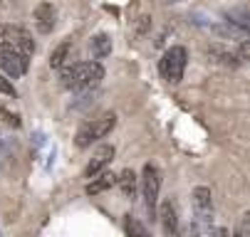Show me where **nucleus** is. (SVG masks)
Returning <instances> with one entry per match:
<instances>
[{
    "mask_svg": "<svg viewBox=\"0 0 250 237\" xmlns=\"http://www.w3.org/2000/svg\"><path fill=\"white\" fill-rule=\"evenodd\" d=\"M166 3H171V0H166Z\"/></svg>",
    "mask_w": 250,
    "mask_h": 237,
    "instance_id": "nucleus-19",
    "label": "nucleus"
},
{
    "mask_svg": "<svg viewBox=\"0 0 250 237\" xmlns=\"http://www.w3.org/2000/svg\"><path fill=\"white\" fill-rule=\"evenodd\" d=\"M89 52H92V59H106L112 55V37L106 35V32H99L89 40Z\"/></svg>",
    "mask_w": 250,
    "mask_h": 237,
    "instance_id": "nucleus-12",
    "label": "nucleus"
},
{
    "mask_svg": "<svg viewBox=\"0 0 250 237\" xmlns=\"http://www.w3.org/2000/svg\"><path fill=\"white\" fill-rule=\"evenodd\" d=\"M27 64H30V57L0 45V70H3V74H8L10 79H20L27 72Z\"/></svg>",
    "mask_w": 250,
    "mask_h": 237,
    "instance_id": "nucleus-6",
    "label": "nucleus"
},
{
    "mask_svg": "<svg viewBox=\"0 0 250 237\" xmlns=\"http://www.w3.org/2000/svg\"><path fill=\"white\" fill-rule=\"evenodd\" d=\"M112 185H117V176L114 173H109L104 168L102 173H97L94 178H89V183H87V195H99V193H104V190H109Z\"/></svg>",
    "mask_w": 250,
    "mask_h": 237,
    "instance_id": "nucleus-11",
    "label": "nucleus"
},
{
    "mask_svg": "<svg viewBox=\"0 0 250 237\" xmlns=\"http://www.w3.org/2000/svg\"><path fill=\"white\" fill-rule=\"evenodd\" d=\"M226 18H228V22L230 25H235L240 32H243V35H245V32H248V27H250V18H248V10L245 8H233V10H228L226 13Z\"/></svg>",
    "mask_w": 250,
    "mask_h": 237,
    "instance_id": "nucleus-15",
    "label": "nucleus"
},
{
    "mask_svg": "<svg viewBox=\"0 0 250 237\" xmlns=\"http://www.w3.org/2000/svg\"><path fill=\"white\" fill-rule=\"evenodd\" d=\"M156 218L161 220V227H164V235H176L178 232V213H176V205L171 200L161 202V205L156 208Z\"/></svg>",
    "mask_w": 250,
    "mask_h": 237,
    "instance_id": "nucleus-10",
    "label": "nucleus"
},
{
    "mask_svg": "<svg viewBox=\"0 0 250 237\" xmlns=\"http://www.w3.org/2000/svg\"><path fill=\"white\" fill-rule=\"evenodd\" d=\"M248 232H250V213H245V215H243L240 227H238V237H248Z\"/></svg>",
    "mask_w": 250,
    "mask_h": 237,
    "instance_id": "nucleus-18",
    "label": "nucleus"
},
{
    "mask_svg": "<svg viewBox=\"0 0 250 237\" xmlns=\"http://www.w3.org/2000/svg\"><path fill=\"white\" fill-rule=\"evenodd\" d=\"M32 22L35 27H38V32H42V35H50V32L55 30L57 25V10L52 3H40L38 8L32 10Z\"/></svg>",
    "mask_w": 250,
    "mask_h": 237,
    "instance_id": "nucleus-8",
    "label": "nucleus"
},
{
    "mask_svg": "<svg viewBox=\"0 0 250 237\" xmlns=\"http://www.w3.org/2000/svg\"><path fill=\"white\" fill-rule=\"evenodd\" d=\"M104 79V67L94 59V62H75V64H64L62 74H60V84L67 91H87L99 87V82Z\"/></svg>",
    "mask_w": 250,
    "mask_h": 237,
    "instance_id": "nucleus-1",
    "label": "nucleus"
},
{
    "mask_svg": "<svg viewBox=\"0 0 250 237\" xmlns=\"http://www.w3.org/2000/svg\"><path fill=\"white\" fill-rule=\"evenodd\" d=\"M141 198H144V208L151 220H156V208H159V193H161V171L154 163H146L139 178Z\"/></svg>",
    "mask_w": 250,
    "mask_h": 237,
    "instance_id": "nucleus-2",
    "label": "nucleus"
},
{
    "mask_svg": "<svg viewBox=\"0 0 250 237\" xmlns=\"http://www.w3.org/2000/svg\"><path fill=\"white\" fill-rule=\"evenodd\" d=\"M124 230H126V235H139V237H149V227H144L141 222H136L131 215L126 218V222H124Z\"/></svg>",
    "mask_w": 250,
    "mask_h": 237,
    "instance_id": "nucleus-16",
    "label": "nucleus"
},
{
    "mask_svg": "<svg viewBox=\"0 0 250 237\" xmlns=\"http://www.w3.org/2000/svg\"><path fill=\"white\" fill-rule=\"evenodd\" d=\"M193 210H196V218L198 222H213V195H210V188L206 185H198L193 190Z\"/></svg>",
    "mask_w": 250,
    "mask_h": 237,
    "instance_id": "nucleus-7",
    "label": "nucleus"
},
{
    "mask_svg": "<svg viewBox=\"0 0 250 237\" xmlns=\"http://www.w3.org/2000/svg\"><path fill=\"white\" fill-rule=\"evenodd\" d=\"M117 185L122 188L124 198H134L136 190H139V178H136V173L131 171V168H124V171L117 176Z\"/></svg>",
    "mask_w": 250,
    "mask_h": 237,
    "instance_id": "nucleus-14",
    "label": "nucleus"
},
{
    "mask_svg": "<svg viewBox=\"0 0 250 237\" xmlns=\"http://www.w3.org/2000/svg\"><path fill=\"white\" fill-rule=\"evenodd\" d=\"M0 45L3 47H10L25 57H32L35 55V42L32 37L22 27H15V25H0Z\"/></svg>",
    "mask_w": 250,
    "mask_h": 237,
    "instance_id": "nucleus-5",
    "label": "nucleus"
},
{
    "mask_svg": "<svg viewBox=\"0 0 250 237\" xmlns=\"http://www.w3.org/2000/svg\"><path fill=\"white\" fill-rule=\"evenodd\" d=\"M72 50H75V45L69 40H64L60 47H55L52 55H50V67H52V70H62V67L72 59Z\"/></svg>",
    "mask_w": 250,
    "mask_h": 237,
    "instance_id": "nucleus-13",
    "label": "nucleus"
},
{
    "mask_svg": "<svg viewBox=\"0 0 250 237\" xmlns=\"http://www.w3.org/2000/svg\"><path fill=\"white\" fill-rule=\"evenodd\" d=\"M0 91L8 94V96H15V84L10 82L8 74H0Z\"/></svg>",
    "mask_w": 250,
    "mask_h": 237,
    "instance_id": "nucleus-17",
    "label": "nucleus"
},
{
    "mask_svg": "<svg viewBox=\"0 0 250 237\" xmlns=\"http://www.w3.org/2000/svg\"><path fill=\"white\" fill-rule=\"evenodd\" d=\"M186 64H188V52H186V47L173 45V47H168V50L161 55V59H159V74H161L166 82L178 84V82L184 79Z\"/></svg>",
    "mask_w": 250,
    "mask_h": 237,
    "instance_id": "nucleus-4",
    "label": "nucleus"
},
{
    "mask_svg": "<svg viewBox=\"0 0 250 237\" xmlns=\"http://www.w3.org/2000/svg\"><path fill=\"white\" fill-rule=\"evenodd\" d=\"M114 126H117V116L112 111H106V114H102V116H97V119H92V121H87V124L80 126L77 136H75V144L80 148H89L92 144H97L99 139H104L106 133H112Z\"/></svg>",
    "mask_w": 250,
    "mask_h": 237,
    "instance_id": "nucleus-3",
    "label": "nucleus"
},
{
    "mask_svg": "<svg viewBox=\"0 0 250 237\" xmlns=\"http://www.w3.org/2000/svg\"><path fill=\"white\" fill-rule=\"evenodd\" d=\"M112 158H114V146H99V148L94 151L92 161H89L87 168H84V178H94L97 173H102L104 168L112 163Z\"/></svg>",
    "mask_w": 250,
    "mask_h": 237,
    "instance_id": "nucleus-9",
    "label": "nucleus"
}]
</instances>
